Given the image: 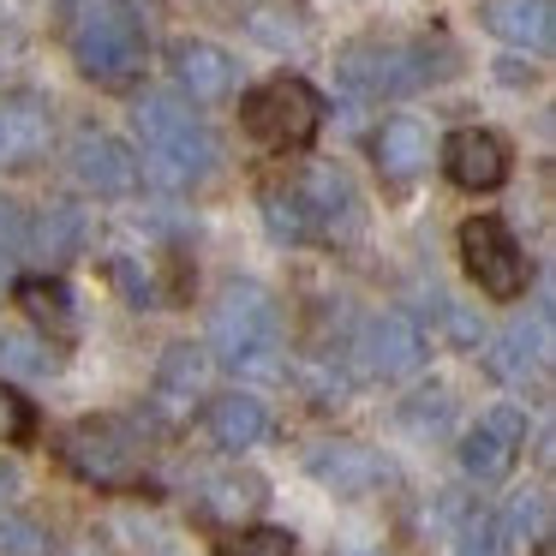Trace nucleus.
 <instances>
[{
    "label": "nucleus",
    "mask_w": 556,
    "mask_h": 556,
    "mask_svg": "<svg viewBox=\"0 0 556 556\" xmlns=\"http://www.w3.org/2000/svg\"><path fill=\"white\" fill-rule=\"evenodd\" d=\"M138 138H144L150 180L174 186V192H180V186H198L216 168V138H210L204 121H198L180 97H168V90H150V97L138 102Z\"/></svg>",
    "instance_id": "nucleus-1"
},
{
    "label": "nucleus",
    "mask_w": 556,
    "mask_h": 556,
    "mask_svg": "<svg viewBox=\"0 0 556 556\" xmlns=\"http://www.w3.org/2000/svg\"><path fill=\"white\" fill-rule=\"evenodd\" d=\"M66 42H73V61L97 85H126L144 66V37H138V18L126 0H73Z\"/></svg>",
    "instance_id": "nucleus-2"
},
{
    "label": "nucleus",
    "mask_w": 556,
    "mask_h": 556,
    "mask_svg": "<svg viewBox=\"0 0 556 556\" xmlns=\"http://www.w3.org/2000/svg\"><path fill=\"white\" fill-rule=\"evenodd\" d=\"M210 341H216L222 365L233 371H276L281 359V312L257 281H233L216 300L210 317Z\"/></svg>",
    "instance_id": "nucleus-3"
},
{
    "label": "nucleus",
    "mask_w": 556,
    "mask_h": 556,
    "mask_svg": "<svg viewBox=\"0 0 556 556\" xmlns=\"http://www.w3.org/2000/svg\"><path fill=\"white\" fill-rule=\"evenodd\" d=\"M61 455L73 460V472H78V479L109 484V491H126V484H138V479H144V460H150V431H144L138 419H114V413H97V419L66 425Z\"/></svg>",
    "instance_id": "nucleus-4"
},
{
    "label": "nucleus",
    "mask_w": 556,
    "mask_h": 556,
    "mask_svg": "<svg viewBox=\"0 0 556 556\" xmlns=\"http://www.w3.org/2000/svg\"><path fill=\"white\" fill-rule=\"evenodd\" d=\"M245 126H252L257 144L269 150H305L317 138V121H324V102L305 78H269L264 90L245 97Z\"/></svg>",
    "instance_id": "nucleus-5"
},
{
    "label": "nucleus",
    "mask_w": 556,
    "mask_h": 556,
    "mask_svg": "<svg viewBox=\"0 0 556 556\" xmlns=\"http://www.w3.org/2000/svg\"><path fill=\"white\" fill-rule=\"evenodd\" d=\"M341 78L359 97H407L437 78V61L425 42H359L341 54Z\"/></svg>",
    "instance_id": "nucleus-6"
},
{
    "label": "nucleus",
    "mask_w": 556,
    "mask_h": 556,
    "mask_svg": "<svg viewBox=\"0 0 556 556\" xmlns=\"http://www.w3.org/2000/svg\"><path fill=\"white\" fill-rule=\"evenodd\" d=\"M460 257H467L472 281H479L491 300H515V293L527 288V257H520L515 233L496 216H472L467 228H460Z\"/></svg>",
    "instance_id": "nucleus-7"
},
{
    "label": "nucleus",
    "mask_w": 556,
    "mask_h": 556,
    "mask_svg": "<svg viewBox=\"0 0 556 556\" xmlns=\"http://www.w3.org/2000/svg\"><path fill=\"white\" fill-rule=\"evenodd\" d=\"M210 353L204 348H168L156 365V389H150V407L162 413V419H186V413L204 407L210 395Z\"/></svg>",
    "instance_id": "nucleus-8"
},
{
    "label": "nucleus",
    "mask_w": 556,
    "mask_h": 556,
    "mask_svg": "<svg viewBox=\"0 0 556 556\" xmlns=\"http://www.w3.org/2000/svg\"><path fill=\"white\" fill-rule=\"evenodd\" d=\"M520 437H527V413L520 407H491L479 413V425L467 431V443H460V460H467L472 479H503L508 460H515Z\"/></svg>",
    "instance_id": "nucleus-9"
},
{
    "label": "nucleus",
    "mask_w": 556,
    "mask_h": 556,
    "mask_svg": "<svg viewBox=\"0 0 556 556\" xmlns=\"http://www.w3.org/2000/svg\"><path fill=\"white\" fill-rule=\"evenodd\" d=\"M359 359H365V371H371V377H407L413 365L425 359L419 324L401 317V312L371 317V324H365V341H359Z\"/></svg>",
    "instance_id": "nucleus-10"
},
{
    "label": "nucleus",
    "mask_w": 556,
    "mask_h": 556,
    "mask_svg": "<svg viewBox=\"0 0 556 556\" xmlns=\"http://www.w3.org/2000/svg\"><path fill=\"white\" fill-rule=\"evenodd\" d=\"M73 174L90 186V192H102V198H121V192L138 186L132 150H126L121 138H109V132H78L73 138Z\"/></svg>",
    "instance_id": "nucleus-11"
},
{
    "label": "nucleus",
    "mask_w": 556,
    "mask_h": 556,
    "mask_svg": "<svg viewBox=\"0 0 556 556\" xmlns=\"http://www.w3.org/2000/svg\"><path fill=\"white\" fill-rule=\"evenodd\" d=\"M443 168L455 186H467V192H491V186H503L508 174V150L496 132H479V126H460L455 138H448L443 150Z\"/></svg>",
    "instance_id": "nucleus-12"
},
{
    "label": "nucleus",
    "mask_w": 556,
    "mask_h": 556,
    "mask_svg": "<svg viewBox=\"0 0 556 556\" xmlns=\"http://www.w3.org/2000/svg\"><path fill=\"white\" fill-rule=\"evenodd\" d=\"M174 78H180V90L192 102H222L240 85V66H233V54L216 49V42H180V49H174Z\"/></svg>",
    "instance_id": "nucleus-13"
},
{
    "label": "nucleus",
    "mask_w": 556,
    "mask_h": 556,
    "mask_svg": "<svg viewBox=\"0 0 556 556\" xmlns=\"http://www.w3.org/2000/svg\"><path fill=\"white\" fill-rule=\"evenodd\" d=\"M49 150V109L37 97H0V168H25Z\"/></svg>",
    "instance_id": "nucleus-14"
},
{
    "label": "nucleus",
    "mask_w": 556,
    "mask_h": 556,
    "mask_svg": "<svg viewBox=\"0 0 556 556\" xmlns=\"http://www.w3.org/2000/svg\"><path fill=\"white\" fill-rule=\"evenodd\" d=\"M300 198H305V216H312V233H353L359 228V198H353V186L336 168H312L300 180Z\"/></svg>",
    "instance_id": "nucleus-15"
},
{
    "label": "nucleus",
    "mask_w": 556,
    "mask_h": 556,
    "mask_svg": "<svg viewBox=\"0 0 556 556\" xmlns=\"http://www.w3.org/2000/svg\"><path fill=\"white\" fill-rule=\"evenodd\" d=\"M484 25H491L503 42L532 49V54H544V49H551V37H556L551 0H484Z\"/></svg>",
    "instance_id": "nucleus-16"
},
{
    "label": "nucleus",
    "mask_w": 556,
    "mask_h": 556,
    "mask_svg": "<svg viewBox=\"0 0 556 556\" xmlns=\"http://www.w3.org/2000/svg\"><path fill=\"white\" fill-rule=\"evenodd\" d=\"M210 437H216L222 448H257L269 437V407L257 395H222V401H210Z\"/></svg>",
    "instance_id": "nucleus-17"
},
{
    "label": "nucleus",
    "mask_w": 556,
    "mask_h": 556,
    "mask_svg": "<svg viewBox=\"0 0 556 556\" xmlns=\"http://www.w3.org/2000/svg\"><path fill=\"white\" fill-rule=\"evenodd\" d=\"M491 371L503 383H532L544 371V317H532V324L520 317V324H508L491 341Z\"/></svg>",
    "instance_id": "nucleus-18"
},
{
    "label": "nucleus",
    "mask_w": 556,
    "mask_h": 556,
    "mask_svg": "<svg viewBox=\"0 0 556 556\" xmlns=\"http://www.w3.org/2000/svg\"><path fill=\"white\" fill-rule=\"evenodd\" d=\"M377 162H383L389 180H413V174L431 162V132L401 114V121H389L383 132H377Z\"/></svg>",
    "instance_id": "nucleus-19"
},
{
    "label": "nucleus",
    "mask_w": 556,
    "mask_h": 556,
    "mask_svg": "<svg viewBox=\"0 0 556 556\" xmlns=\"http://www.w3.org/2000/svg\"><path fill=\"white\" fill-rule=\"evenodd\" d=\"M18 305H25V317L37 329H54V336H78V312H73V293L61 288L54 276H30L18 281Z\"/></svg>",
    "instance_id": "nucleus-20"
},
{
    "label": "nucleus",
    "mask_w": 556,
    "mask_h": 556,
    "mask_svg": "<svg viewBox=\"0 0 556 556\" xmlns=\"http://www.w3.org/2000/svg\"><path fill=\"white\" fill-rule=\"evenodd\" d=\"M78 240H85V222H78V210H42L37 222H30L25 233V252H37L42 264H66V257L78 252Z\"/></svg>",
    "instance_id": "nucleus-21"
},
{
    "label": "nucleus",
    "mask_w": 556,
    "mask_h": 556,
    "mask_svg": "<svg viewBox=\"0 0 556 556\" xmlns=\"http://www.w3.org/2000/svg\"><path fill=\"white\" fill-rule=\"evenodd\" d=\"M198 503L216 520H245L264 503V479H257V472H222V479H210L204 491H198Z\"/></svg>",
    "instance_id": "nucleus-22"
},
{
    "label": "nucleus",
    "mask_w": 556,
    "mask_h": 556,
    "mask_svg": "<svg viewBox=\"0 0 556 556\" xmlns=\"http://www.w3.org/2000/svg\"><path fill=\"white\" fill-rule=\"evenodd\" d=\"M312 472L324 484H336V491H365V484L377 479V460L365 455V448H353V443H324L312 455Z\"/></svg>",
    "instance_id": "nucleus-23"
},
{
    "label": "nucleus",
    "mask_w": 556,
    "mask_h": 556,
    "mask_svg": "<svg viewBox=\"0 0 556 556\" xmlns=\"http://www.w3.org/2000/svg\"><path fill=\"white\" fill-rule=\"evenodd\" d=\"M264 216H269V228H276V240H305V233H312V216H305L300 186H276V192H264Z\"/></svg>",
    "instance_id": "nucleus-24"
},
{
    "label": "nucleus",
    "mask_w": 556,
    "mask_h": 556,
    "mask_svg": "<svg viewBox=\"0 0 556 556\" xmlns=\"http://www.w3.org/2000/svg\"><path fill=\"white\" fill-rule=\"evenodd\" d=\"M503 551H508L503 515H467V520H460L455 556H503Z\"/></svg>",
    "instance_id": "nucleus-25"
},
{
    "label": "nucleus",
    "mask_w": 556,
    "mask_h": 556,
    "mask_svg": "<svg viewBox=\"0 0 556 556\" xmlns=\"http://www.w3.org/2000/svg\"><path fill=\"white\" fill-rule=\"evenodd\" d=\"M0 359L13 365V371H25V377H49L54 371L49 348H37L30 336H0Z\"/></svg>",
    "instance_id": "nucleus-26"
},
{
    "label": "nucleus",
    "mask_w": 556,
    "mask_h": 556,
    "mask_svg": "<svg viewBox=\"0 0 556 556\" xmlns=\"http://www.w3.org/2000/svg\"><path fill=\"white\" fill-rule=\"evenodd\" d=\"M252 30H257V42H269V49H288V42L305 37L300 18L281 13V7H257V13H252Z\"/></svg>",
    "instance_id": "nucleus-27"
},
{
    "label": "nucleus",
    "mask_w": 556,
    "mask_h": 556,
    "mask_svg": "<svg viewBox=\"0 0 556 556\" xmlns=\"http://www.w3.org/2000/svg\"><path fill=\"white\" fill-rule=\"evenodd\" d=\"M222 556H293V539L276 532V527H252V532H240Z\"/></svg>",
    "instance_id": "nucleus-28"
},
{
    "label": "nucleus",
    "mask_w": 556,
    "mask_h": 556,
    "mask_svg": "<svg viewBox=\"0 0 556 556\" xmlns=\"http://www.w3.org/2000/svg\"><path fill=\"white\" fill-rule=\"evenodd\" d=\"M544 520H551V503H544V496H515V503H508L503 532H508V539H527V532H539V539H544Z\"/></svg>",
    "instance_id": "nucleus-29"
},
{
    "label": "nucleus",
    "mask_w": 556,
    "mask_h": 556,
    "mask_svg": "<svg viewBox=\"0 0 556 556\" xmlns=\"http://www.w3.org/2000/svg\"><path fill=\"white\" fill-rule=\"evenodd\" d=\"M18 437H30V401L0 383V443H18Z\"/></svg>",
    "instance_id": "nucleus-30"
},
{
    "label": "nucleus",
    "mask_w": 556,
    "mask_h": 556,
    "mask_svg": "<svg viewBox=\"0 0 556 556\" xmlns=\"http://www.w3.org/2000/svg\"><path fill=\"white\" fill-rule=\"evenodd\" d=\"M7 269H13V257H7V252H0V288H7Z\"/></svg>",
    "instance_id": "nucleus-31"
}]
</instances>
